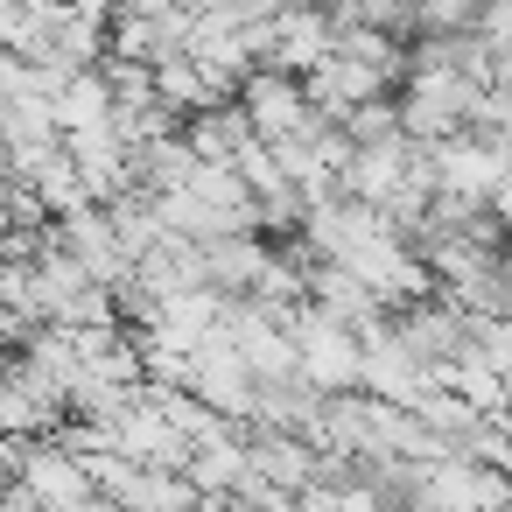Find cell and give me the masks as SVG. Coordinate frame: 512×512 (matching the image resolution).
I'll list each match as a JSON object with an SVG mask.
<instances>
[{"instance_id":"6da1fadb","label":"cell","mask_w":512,"mask_h":512,"mask_svg":"<svg viewBox=\"0 0 512 512\" xmlns=\"http://www.w3.org/2000/svg\"><path fill=\"white\" fill-rule=\"evenodd\" d=\"M36 484H43L57 505H71V498H85V491H92V477H85L78 463H64V456H43V463H36Z\"/></svg>"}]
</instances>
